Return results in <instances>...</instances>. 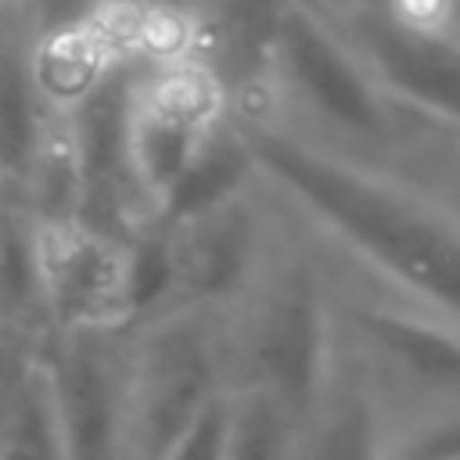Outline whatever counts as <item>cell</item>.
I'll list each match as a JSON object with an SVG mask.
<instances>
[{"label": "cell", "mask_w": 460, "mask_h": 460, "mask_svg": "<svg viewBox=\"0 0 460 460\" xmlns=\"http://www.w3.org/2000/svg\"><path fill=\"white\" fill-rule=\"evenodd\" d=\"M359 54L388 101L442 133L460 137V32L392 7H331L313 0Z\"/></svg>", "instance_id": "7"}, {"label": "cell", "mask_w": 460, "mask_h": 460, "mask_svg": "<svg viewBox=\"0 0 460 460\" xmlns=\"http://www.w3.org/2000/svg\"><path fill=\"white\" fill-rule=\"evenodd\" d=\"M0 460H68L47 352H40L18 402L0 428Z\"/></svg>", "instance_id": "15"}, {"label": "cell", "mask_w": 460, "mask_h": 460, "mask_svg": "<svg viewBox=\"0 0 460 460\" xmlns=\"http://www.w3.org/2000/svg\"><path fill=\"white\" fill-rule=\"evenodd\" d=\"M0 313L36 341L50 338L40 273V219L29 198L14 190H0Z\"/></svg>", "instance_id": "13"}, {"label": "cell", "mask_w": 460, "mask_h": 460, "mask_svg": "<svg viewBox=\"0 0 460 460\" xmlns=\"http://www.w3.org/2000/svg\"><path fill=\"white\" fill-rule=\"evenodd\" d=\"M320 4H331V7H392L395 0H320Z\"/></svg>", "instance_id": "19"}, {"label": "cell", "mask_w": 460, "mask_h": 460, "mask_svg": "<svg viewBox=\"0 0 460 460\" xmlns=\"http://www.w3.org/2000/svg\"><path fill=\"white\" fill-rule=\"evenodd\" d=\"M237 111H259L334 151L392 162L410 133L402 115L338 25L313 0H288L262 75L234 97Z\"/></svg>", "instance_id": "3"}, {"label": "cell", "mask_w": 460, "mask_h": 460, "mask_svg": "<svg viewBox=\"0 0 460 460\" xmlns=\"http://www.w3.org/2000/svg\"><path fill=\"white\" fill-rule=\"evenodd\" d=\"M47 367L68 460H126L129 331H65L47 338Z\"/></svg>", "instance_id": "9"}, {"label": "cell", "mask_w": 460, "mask_h": 460, "mask_svg": "<svg viewBox=\"0 0 460 460\" xmlns=\"http://www.w3.org/2000/svg\"><path fill=\"white\" fill-rule=\"evenodd\" d=\"M40 273L50 334L129 331V237L83 219L40 223Z\"/></svg>", "instance_id": "10"}, {"label": "cell", "mask_w": 460, "mask_h": 460, "mask_svg": "<svg viewBox=\"0 0 460 460\" xmlns=\"http://www.w3.org/2000/svg\"><path fill=\"white\" fill-rule=\"evenodd\" d=\"M219 320L230 388L270 392L305 420L338 363V288L327 252L288 208L262 273Z\"/></svg>", "instance_id": "2"}, {"label": "cell", "mask_w": 460, "mask_h": 460, "mask_svg": "<svg viewBox=\"0 0 460 460\" xmlns=\"http://www.w3.org/2000/svg\"><path fill=\"white\" fill-rule=\"evenodd\" d=\"M47 341H36L32 334H25L22 327H14L4 313H0V428L11 413V406L18 402L40 352Z\"/></svg>", "instance_id": "17"}, {"label": "cell", "mask_w": 460, "mask_h": 460, "mask_svg": "<svg viewBox=\"0 0 460 460\" xmlns=\"http://www.w3.org/2000/svg\"><path fill=\"white\" fill-rule=\"evenodd\" d=\"M230 111V90L201 54L133 61L126 144L133 176L158 216L172 183Z\"/></svg>", "instance_id": "6"}, {"label": "cell", "mask_w": 460, "mask_h": 460, "mask_svg": "<svg viewBox=\"0 0 460 460\" xmlns=\"http://www.w3.org/2000/svg\"><path fill=\"white\" fill-rule=\"evenodd\" d=\"M385 446L388 413L363 367L352 359L345 341H338L334 374L302 424L298 460H385Z\"/></svg>", "instance_id": "12"}, {"label": "cell", "mask_w": 460, "mask_h": 460, "mask_svg": "<svg viewBox=\"0 0 460 460\" xmlns=\"http://www.w3.org/2000/svg\"><path fill=\"white\" fill-rule=\"evenodd\" d=\"M262 183L356 277L460 327V208L388 162L316 144L284 122L237 111Z\"/></svg>", "instance_id": "1"}, {"label": "cell", "mask_w": 460, "mask_h": 460, "mask_svg": "<svg viewBox=\"0 0 460 460\" xmlns=\"http://www.w3.org/2000/svg\"><path fill=\"white\" fill-rule=\"evenodd\" d=\"M58 108L40 79V22L32 0H0V190L25 194Z\"/></svg>", "instance_id": "11"}, {"label": "cell", "mask_w": 460, "mask_h": 460, "mask_svg": "<svg viewBox=\"0 0 460 460\" xmlns=\"http://www.w3.org/2000/svg\"><path fill=\"white\" fill-rule=\"evenodd\" d=\"M223 428H226V395L194 424V431L165 460H223Z\"/></svg>", "instance_id": "18"}, {"label": "cell", "mask_w": 460, "mask_h": 460, "mask_svg": "<svg viewBox=\"0 0 460 460\" xmlns=\"http://www.w3.org/2000/svg\"><path fill=\"white\" fill-rule=\"evenodd\" d=\"M331 259V255H327ZM338 331L388 424L460 410V327L338 266Z\"/></svg>", "instance_id": "4"}, {"label": "cell", "mask_w": 460, "mask_h": 460, "mask_svg": "<svg viewBox=\"0 0 460 460\" xmlns=\"http://www.w3.org/2000/svg\"><path fill=\"white\" fill-rule=\"evenodd\" d=\"M385 460H460V410L388 424Z\"/></svg>", "instance_id": "16"}, {"label": "cell", "mask_w": 460, "mask_h": 460, "mask_svg": "<svg viewBox=\"0 0 460 460\" xmlns=\"http://www.w3.org/2000/svg\"><path fill=\"white\" fill-rule=\"evenodd\" d=\"M280 223L284 208L262 176L244 194L169 223L176 309L230 313L262 273Z\"/></svg>", "instance_id": "8"}, {"label": "cell", "mask_w": 460, "mask_h": 460, "mask_svg": "<svg viewBox=\"0 0 460 460\" xmlns=\"http://www.w3.org/2000/svg\"><path fill=\"white\" fill-rule=\"evenodd\" d=\"M302 424L284 399L259 388H230L223 460H298Z\"/></svg>", "instance_id": "14"}, {"label": "cell", "mask_w": 460, "mask_h": 460, "mask_svg": "<svg viewBox=\"0 0 460 460\" xmlns=\"http://www.w3.org/2000/svg\"><path fill=\"white\" fill-rule=\"evenodd\" d=\"M226 392L219 313L169 309L129 327L126 460H165Z\"/></svg>", "instance_id": "5"}]
</instances>
